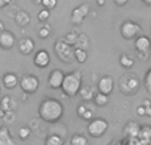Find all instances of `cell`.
<instances>
[{
    "label": "cell",
    "mask_w": 151,
    "mask_h": 145,
    "mask_svg": "<svg viewBox=\"0 0 151 145\" xmlns=\"http://www.w3.org/2000/svg\"><path fill=\"white\" fill-rule=\"evenodd\" d=\"M37 113H39V117L44 122L52 124V122L59 121L63 117L64 107H63V104L59 100L52 99V97H47V99H44L40 102Z\"/></svg>",
    "instance_id": "cell-1"
},
{
    "label": "cell",
    "mask_w": 151,
    "mask_h": 145,
    "mask_svg": "<svg viewBox=\"0 0 151 145\" xmlns=\"http://www.w3.org/2000/svg\"><path fill=\"white\" fill-rule=\"evenodd\" d=\"M64 76L66 75L63 73L60 69H54L48 76V87L52 89H60L63 84V80H64Z\"/></svg>",
    "instance_id": "cell-13"
},
{
    "label": "cell",
    "mask_w": 151,
    "mask_h": 145,
    "mask_svg": "<svg viewBox=\"0 0 151 145\" xmlns=\"http://www.w3.org/2000/svg\"><path fill=\"white\" fill-rule=\"evenodd\" d=\"M70 144L71 145H88V140L87 137L83 136V134H74L70 140Z\"/></svg>",
    "instance_id": "cell-24"
},
{
    "label": "cell",
    "mask_w": 151,
    "mask_h": 145,
    "mask_svg": "<svg viewBox=\"0 0 151 145\" xmlns=\"http://www.w3.org/2000/svg\"><path fill=\"white\" fill-rule=\"evenodd\" d=\"M0 145H16L7 127H0Z\"/></svg>",
    "instance_id": "cell-15"
},
{
    "label": "cell",
    "mask_w": 151,
    "mask_h": 145,
    "mask_svg": "<svg viewBox=\"0 0 151 145\" xmlns=\"http://www.w3.org/2000/svg\"><path fill=\"white\" fill-rule=\"evenodd\" d=\"M135 51L142 59H147L151 51V40L147 36H138L135 39Z\"/></svg>",
    "instance_id": "cell-7"
},
{
    "label": "cell",
    "mask_w": 151,
    "mask_h": 145,
    "mask_svg": "<svg viewBox=\"0 0 151 145\" xmlns=\"http://www.w3.org/2000/svg\"><path fill=\"white\" fill-rule=\"evenodd\" d=\"M88 12H90L88 4H80L79 7H76V8L72 11V14H71V21L75 24V26H80V24L84 21L86 17H87Z\"/></svg>",
    "instance_id": "cell-9"
},
{
    "label": "cell",
    "mask_w": 151,
    "mask_h": 145,
    "mask_svg": "<svg viewBox=\"0 0 151 145\" xmlns=\"http://www.w3.org/2000/svg\"><path fill=\"white\" fill-rule=\"evenodd\" d=\"M127 1H128V0H114V3L116 4V6H119V7L126 6V4H127Z\"/></svg>",
    "instance_id": "cell-36"
},
{
    "label": "cell",
    "mask_w": 151,
    "mask_h": 145,
    "mask_svg": "<svg viewBox=\"0 0 151 145\" xmlns=\"http://www.w3.org/2000/svg\"><path fill=\"white\" fill-rule=\"evenodd\" d=\"M15 21H16V24L19 27H26L31 21V16L26 11H19L16 14V16H15Z\"/></svg>",
    "instance_id": "cell-18"
},
{
    "label": "cell",
    "mask_w": 151,
    "mask_h": 145,
    "mask_svg": "<svg viewBox=\"0 0 151 145\" xmlns=\"http://www.w3.org/2000/svg\"><path fill=\"white\" fill-rule=\"evenodd\" d=\"M145 88H146V91L148 92V93H151V68L148 69L147 72H146V75H145Z\"/></svg>",
    "instance_id": "cell-28"
},
{
    "label": "cell",
    "mask_w": 151,
    "mask_h": 145,
    "mask_svg": "<svg viewBox=\"0 0 151 145\" xmlns=\"http://www.w3.org/2000/svg\"><path fill=\"white\" fill-rule=\"evenodd\" d=\"M0 107L3 108V111L8 112V111H15L16 108V101L14 99H11L9 96H4L3 99L0 100Z\"/></svg>",
    "instance_id": "cell-19"
},
{
    "label": "cell",
    "mask_w": 151,
    "mask_h": 145,
    "mask_svg": "<svg viewBox=\"0 0 151 145\" xmlns=\"http://www.w3.org/2000/svg\"><path fill=\"white\" fill-rule=\"evenodd\" d=\"M74 56H75V60H76L78 63L83 64L87 61L88 59V53H87V49L84 48H74Z\"/></svg>",
    "instance_id": "cell-21"
},
{
    "label": "cell",
    "mask_w": 151,
    "mask_h": 145,
    "mask_svg": "<svg viewBox=\"0 0 151 145\" xmlns=\"http://www.w3.org/2000/svg\"><path fill=\"white\" fill-rule=\"evenodd\" d=\"M55 53L56 56L59 57L60 61L66 64H70L72 63L75 60V56H74V47L71 44H68L67 41L64 40H58L55 43Z\"/></svg>",
    "instance_id": "cell-3"
},
{
    "label": "cell",
    "mask_w": 151,
    "mask_h": 145,
    "mask_svg": "<svg viewBox=\"0 0 151 145\" xmlns=\"http://www.w3.org/2000/svg\"><path fill=\"white\" fill-rule=\"evenodd\" d=\"M104 3H106V0H96V4L99 7H103L104 6Z\"/></svg>",
    "instance_id": "cell-39"
},
{
    "label": "cell",
    "mask_w": 151,
    "mask_h": 145,
    "mask_svg": "<svg viewBox=\"0 0 151 145\" xmlns=\"http://www.w3.org/2000/svg\"><path fill=\"white\" fill-rule=\"evenodd\" d=\"M3 120H6L7 122H12L15 120V111H8L6 112V114H4Z\"/></svg>",
    "instance_id": "cell-32"
},
{
    "label": "cell",
    "mask_w": 151,
    "mask_h": 145,
    "mask_svg": "<svg viewBox=\"0 0 151 145\" xmlns=\"http://www.w3.org/2000/svg\"><path fill=\"white\" fill-rule=\"evenodd\" d=\"M137 114H138V116H140V117H142V116H146V107L143 105V104H142V105H139V107L137 108Z\"/></svg>",
    "instance_id": "cell-34"
},
{
    "label": "cell",
    "mask_w": 151,
    "mask_h": 145,
    "mask_svg": "<svg viewBox=\"0 0 151 145\" xmlns=\"http://www.w3.org/2000/svg\"><path fill=\"white\" fill-rule=\"evenodd\" d=\"M92 101L95 102V105H96V107H106L110 102V99H109V95L102 93V92L98 91Z\"/></svg>",
    "instance_id": "cell-20"
},
{
    "label": "cell",
    "mask_w": 151,
    "mask_h": 145,
    "mask_svg": "<svg viewBox=\"0 0 151 145\" xmlns=\"http://www.w3.org/2000/svg\"><path fill=\"white\" fill-rule=\"evenodd\" d=\"M48 19H50V9L43 8L42 11L37 14V20H39V21H47Z\"/></svg>",
    "instance_id": "cell-30"
},
{
    "label": "cell",
    "mask_w": 151,
    "mask_h": 145,
    "mask_svg": "<svg viewBox=\"0 0 151 145\" xmlns=\"http://www.w3.org/2000/svg\"><path fill=\"white\" fill-rule=\"evenodd\" d=\"M143 105H145V107H150L151 105V101H150V100H146V101L143 102Z\"/></svg>",
    "instance_id": "cell-41"
},
{
    "label": "cell",
    "mask_w": 151,
    "mask_h": 145,
    "mask_svg": "<svg viewBox=\"0 0 151 145\" xmlns=\"http://www.w3.org/2000/svg\"><path fill=\"white\" fill-rule=\"evenodd\" d=\"M1 31H4V23L0 20V32H1Z\"/></svg>",
    "instance_id": "cell-42"
},
{
    "label": "cell",
    "mask_w": 151,
    "mask_h": 145,
    "mask_svg": "<svg viewBox=\"0 0 151 145\" xmlns=\"http://www.w3.org/2000/svg\"><path fill=\"white\" fill-rule=\"evenodd\" d=\"M16 43V39H15V35L11 31H4L0 32V48L3 49H12Z\"/></svg>",
    "instance_id": "cell-12"
},
{
    "label": "cell",
    "mask_w": 151,
    "mask_h": 145,
    "mask_svg": "<svg viewBox=\"0 0 151 145\" xmlns=\"http://www.w3.org/2000/svg\"><path fill=\"white\" fill-rule=\"evenodd\" d=\"M119 64L124 69H130L134 65V59H132L131 56H128V55L123 53V55H120V57H119Z\"/></svg>",
    "instance_id": "cell-23"
},
{
    "label": "cell",
    "mask_w": 151,
    "mask_h": 145,
    "mask_svg": "<svg viewBox=\"0 0 151 145\" xmlns=\"http://www.w3.org/2000/svg\"><path fill=\"white\" fill-rule=\"evenodd\" d=\"M17 136L22 140L29 139V136H31V129H29L28 127H22V128L19 129V132H17Z\"/></svg>",
    "instance_id": "cell-26"
},
{
    "label": "cell",
    "mask_w": 151,
    "mask_h": 145,
    "mask_svg": "<svg viewBox=\"0 0 151 145\" xmlns=\"http://www.w3.org/2000/svg\"><path fill=\"white\" fill-rule=\"evenodd\" d=\"M82 73L78 71L75 72H70V73H66L64 76V80H63L62 84V91L63 93L68 97H75L76 95H79L80 89H82Z\"/></svg>",
    "instance_id": "cell-2"
},
{
    "label": "cell",
    "mask_w": 151,
    "mask_h": 145,
    "mask_svg": "<svg viewBox=\"0 0 151 145\" xmlns=\"http://www.w3.org/2000/svg\"><path fill=\"white\" fill-rule=\"evenodd\" d=\"M35 4H42V0H32Z\"/></svg>",
    "instance_id": "cell-43"
},
{
    "label": "cell",
    "mask_w": 151,
    "mask_h": 145,
    "mask_svg": "<svg viewBox=\"0 0 151 145\" xmlns=\"http://www.w3.org/2000/svg\"><path fill=\"white\" fill-rule=\"evenodd\" d=\"M0 93H1V87H0Z\"/></svg>",
    "instance_id": "cell-44"
},
{
    "label": "cell",
    "mask_w": 151,
    "mask_h": 145,
    "mask_svg": "<svg viewBox=\"0 0 151 145\" xmlns=\"http://www.w3.org/2000/svg\"><path fill=\"white\" fill-rule=\"evenodd\" d=\"M139 89V81L137 77H123V80L120 81V91L124 95H134Z\"/></svg>",
    "instance_id": "cell-8"
},
{
    "label": "cell",
    "mask_w": 151,
    "mask_h": 145,
    "mask_svg": "<svg viewBox=\"0 0 151 145\" xmlns=\"http://www.w3.org/2000/svg\"><path fill=\"white\" fill-rule=\"evenodd\" d=\"M143 4H146V6H151V0H140Z\"/></svg>",
    "instance_id": "cell-40"
},
{
    "label": "cell",
    "mask_w": 151,
    "mask_h": 145,
    "mask_svg": "<svg viewBox=\"0 0 151 145\" xmlns=\"http://www.w3.org/2000/svg\"><path fill=\"white\" fill-rule=\"evenodd\" d=\"M114 87H115V81L111 76H103L98 81V91L102 92V93L109 95V96L112 93Z\"/></svg>",
    "instance_id": "cell-11"
},
{
    "label": "cell",
    "mask_w": 151,
    "mask_h": 145,
    "mask_svg": "<svg viewBox=\"0 0 151 145\" xmlns=\"http://www.w3.org/2000/svg\"><path fill=\"white\" fill-rule=\"evenodd\" d=\"M58 4V0H42V6L43 8H47V9H54Z\"/></svg>",
    "instance_id": "cell-31"
},
{
    "label": "cell",
    "mask_w": 151,
    "mask_h": 145,
    "mask_svg": "<svg viewBox=\"0 0 151 145\" xmlns=\"http://www.w3.org/2000/svg\"><path fill=\"white\" fill-rule=\"evenodd\" d=\"M79 95H80V97H82V100H84V101H91V100H94L95 95H96V88H94V87H91V85L82 87Z\"/></svg>",
    "instance_id": "cell-17"
},
{
    "label": "cell",
    "mask_w": 151,
    "mask_h": 145,
    "mask_svg": "<svg viewBox=\"0 0 151 145\" xmlns=\"http://www.w3.org/2000/svg\"><path fill=\"white\" fill-rule=\"evenodd\" d=\"M78 36H79V35H76L75 32H68V33L64 36V39H63V40H64V41H67L68 44H71V45H75V44H76V41H78Z\"/></svg>",
    "instance_id": "cell-27"
},
{
    "label": "cell",
    "mask_w": 151,
    "mask_h": 145,
    "mask_svg": "<svg viewBox=\"0 0 151 145\" xmlns=\"http://www.w3.org/2000/svg\"><path fill=\"white\" fill-rule=\"evenodd\" d=\"M19 85L24 93L32 95L39 89L40 81H39V79H37V76H35V75H24V76L20 79Z\"/></svg>",
    "instance_id": "cell-5"
},
{
    "label": "cell",
    "mask_w": 151,
    "mask_h": 145,
    "mask_svg": "<svg viewBox=\"0 0 151 145\" xmlns=\"http://www.w3.org/2000/svg\"><path fill=\"white\" fill-rule=\"evenodd\" d=\"M51 63V56L50 53L46 51V49H40L35 53L34 56V64L37 67V68H47Z\"/></svg>",
    "instance_id": "cell-10"
},
{
    "label": "cell",
    "mask_w": 151,
    "mask_h": 145,
    "mask_svg": "<svg viewBox=\"0 0 151 145\" xmlns=\"http://www.w3.org/2000/svg\"><path fill=\"white\" fill-rule=\"evenodd\" d=\"M88 44H90L88 37L86 36V35L82 33V35H79V36H78V41H76V44H75V47H78V48H84V49H87Z\"/></svg>",
    "instance_id": "cell-25"
},
{
    "label": "cell",
    "mask_w": 151,
    "mask_h": 145,
    "mask_svg": "<svg viewBox=\"0 0 151 145\" xmlns=\"http://www.w3.org/2000/svg\"><path fill=\"white\" fill-rule=\"evenodd\" d=\"M146 116L151 117V105L150 107H146Z\"/></svg>",
    "instance_id": "cell-38"
},
{
    "label": "cell",
    "mask_w": 151,
    "mask_h": 145,
    "mask_svg": "<svg viewBox=\"0 0 151 145\" xmlns=\"http://www.w3.org/2000/svg\"><path fill=\"white\" fill-rule=\"evenodd\" d=\"M12 0H0V8H4V7H7L8 4H11Z\"/></svg>",
    "instance_id": "cell-37"
},
{
    "label": "cell",
    "mask_w": 151,
    "mask_h": 145,
    "mask_svg": "<svg viewBox=\"0 0 151 145\" xmlns=\"http://www.w3.org/2000/svg\"><path fill=\"white\" fill-rule=\"evenodd\" d=\"M50 33H51V27H50L48 24L43 26L42 28L39 29V37H42V39H47V37L50 36Z\"/></svg>",
    "instance_id": "cell-29"
},
{
    "label": "cell",
    "mask_w": 151,
    "mask_h": 145,
    "mask_svg": "<svg viewBox=\"0 0 151 145\" xmlns=\"http://www.w3.org/2000/svg\"><path fill=\"white\" fill-rule=\"evenodd\" d=\"M19 81L20 80L17 79L16 75L11 73V72H8V73H6L3 76V84L7 89H14L16 85H19Z\"/></svg>",
    "instance_id": "cell-16"
},
{
    "label": "cell",
    "mask_w": 151,
    "mask_h": 145,
    "mask_svg": "<svg viewBox=\"0 0 151 145\" xmlns=\"http://www.w3.org/2000/svg\"><path fill=\"white\" fill-rule=\"evenodd\" d=\"M17 48L22 55H31L35 49V41L29 37H23L17 41Z\"/></svg>",
    "instance_id": "cell-14"
},
{
    "label": "cell",
    "mask_w": 151,
    "mask_h": 145,
    "mask_svg": "<svg viewBox=\"0 0 151 145\" xmlns=\"http://www.w3.org/2000/svg\"><path fill=\"white\" fill-rule=\"evenodd\" d=\"M140 32H142V28L139 27V24L134 23V21H130V20L124 21L120 26V35L126 40L137 39L138 35H140Z\"/></svg>",
    "instance_id": "cell-6"
},
{
    "label": "cell",
    "mask_w": 151,
    "mask_h": 145,
    "mask_svg": "<svg viewBox=\"0 0 151 145\" xmlns=\"http://www.w3.org/2000/svg\"><path fill=\"white\" fill-rule=\"evenodd\" d=\"M92 116H94L92 111H91V109L87 108V111L84 112V114L82 116V119H83V120H86V121H90V120H92Z\"/></svg>",
    "instance_id": "cell-33"
},
{
    "label": "cell",
    "mask_w": 151,
    "mask_h": 145,
    "mask_svg": "<svg viewBox=\"0 0 151 145\" xmlns=\"http://www.w3.org/2000/svg\"><path fill=\"white\" fill-rule=\"evenodd\" d=\"M87 111V107L84 105V104H82V105H79L78 107V111H76V113H78V116L79 117H82L83 114H84V112Z\"/></svg>",
    "instance_id": "cell-35"
},
{
    "label": "cell",
    "mask_w": 151,
    "mask_h": 145,
    "mask_svg": "<svg viewBox=\"0 0 151 145\" xmlns=\"http://www.w3.org/2000/svg\"><path fill=\"white\" fill-rule=\"evenodd\" d=\"M107 129H109V122H107V120L100 119V117L90 120L88 125H87V132H88V134L91 137H94V139L102 137L103 134L107 132Z\"/></svg>",
    "instance_id": "cell-4"
},
{
    "label": "cell",
    "mask_w": 151,
    "mask_h": 145,
    "mask_svg": "<svg viewBox=\"0 0 151 145\" xmlns=\"http://www.w3.org/2000/svg\"><path fill=\"white\" fill-rule=\"evenodd\" d=\"M44 145H64V139L60 134H50L46 139V144Z\"/></svg>",
    "instance_id": "cell-22"
}]
</instances>
